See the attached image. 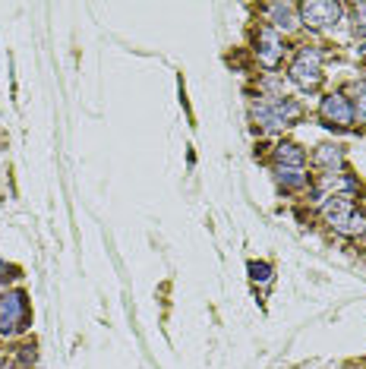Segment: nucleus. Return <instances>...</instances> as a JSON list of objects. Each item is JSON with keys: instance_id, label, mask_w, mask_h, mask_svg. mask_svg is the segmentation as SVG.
<instances>
[{"instance_id": "8", "label": "nucleus", "mask_w": 366, "mask_h": 369, "mask_svg": "<svg viewBox=\"0 0 366 369\" xmlns=\"http://www.w3.org/2000/svg\"><path fill=\"white\" fill-rule=\"evenodd\" d=\"M272 158H274V167H294V171H300L306 161V152L297 142H278Z\"/></svg>"}, {"instance_id": "12", "label": "nucleus", "mask_w": 366, "mask_h": 369, "mask_svg": "<svg viewBox=\"0 0 366 369\" xmlns=\"http://www.w3.org/2000/svg\"><path fill=\"white\" fill-rule=\"evenodd\" d=\"M351 108H354V120L366 123V79L354 86V101H351Z\"/></svg>"}, {"instance_id": "7", "label": "nucleus", "mask_w": 366, "mask_h": 369, "mask_svg": "<svg viewBox=\"0 0 366 369\" xmlns=\"http://www.w3.org/2000/svg\"><path fill=\"white\" fill-rule=\"evenodd\" d=\"M253 41H256V57H259V63H263L265 70H278L281 57H284V44H281L278 32H274L272 25H259L256 35H253Z\"/></svg>"}, {"instance_id": "11", "label": "nucleus", "mask_w": 366, "mask_h": 369, "mask_svg": "<svg viewBox=\"0 0 366 369\" xmlns=\"http://www.w3.org/2000/svg\"><path fill=\"white\" fill-rule=\"evenodd\" d=\"M274 177H278V183L284 186V190H300V186H306V174L294 171V167H274Z\"/></svg>"}, {"instance_id": "2", "label": "nucleus", "mask_w": 366, "mask_h": 369, "mask_svg": "<svg viewBox=\"0 0 366 369\" xmlns=\"http://www.w3.org/2000/svg\"><path fill=\"white\" fill-rule=\"evenodd\" d=\"M300 117H303V108L297 105L294 98H269L253 105V120L265 129H284L294 127Z\"/></svg>"}, {"instance_id": "17", "label": "nucleus", "mask_w": 366, "mask_h": 369, "mask_svg": "<svg viewBox=\"0 0 366 369\" xmlns=\"http://www.w3.org/2000/svg\"><path fill=\"white\" fill-rule=\"evenodd\" d=\"M6 369H10V366H6Z\"/></svg>"}, {"instance_id": "9", "label": "nucleus", "mask_w": 366, "mask_h": 369, "mask_svg": "<svg viewBox=\"0 0 366 369\" xmlns=\"http://www.w3.org/2000/svg\"><path fill=\"white\" fill-rule=\"evenodd\" d=\"M269 16H272L274 29L294 32L300 25V6H294V4H272L269 6Z\"/></svg>"}, {"instance_id": "3", "label": "nucleus", "mask_w": 366, "mask_h": 369, "mask_svg": "<svg viewBox=\"0 0 366 369\" xmlns=\"http://www.w3.org/2000/svg\"><path fill=\"white\" fill-rule=\"evenodd\" d=\"M287 76H291V82L294 86H300L303 92L319 89L322 86V51L319 48H300Z\"/></svg>"}, {"instance_id": "16", "label": "nucleus", "mask_w": 366, "mask_h": 369, "mask_svg": "<svg viewBox=\"0 0 366 369\" xmlns=\"http://www.w3.org/2000/svg\"><path fill=\"white\" fill-rule=\"evenodd\" d=\"M357 51H360V57H363V60H366V38H363V41H360V48H357Z\"/></svg>"}, {"instance_id": "14", "label": "nucleus", "mask_w": 366, "mask_h": 369, "mask_svg": "<svg viewBox=\"0 0 366 369\" xmlns=\"http://www.w3.org/2000/svg\"><path fill=\"white\" fill-rule=\"evenodd\" d=\"M250 271H253V281H269L272 278V265H259V262H250Z\"/></svg>"}, {"instance_id": "10", "label": "nucleus", "mask_w": 366, "mask_h": 369, "mask_svg": "<svg viewBox=\"0 0 366 369\" xmlns=\"http://www.w3.org/2000/svg\"><path fill=\"white\" fill-rule=\"evenodd\" d=\"M313 161H316L319 167H325V171H335V167H341V161H344V148L341 145H335V142H322V145L313 152Z\"/></svg>"}, {"instance_id": "15", "label": "nucleus", "mask_w": 366, "mask_h": 369, "mask_svg": "<svg viewBox=\"0 0 366 369\" xmlns=\"http://www.w3.org/2000/svg\"><path fill=\"white\" fill-rule=\"evenodd\" d=\"M10 271H13V268H6V265H4V262H0V281H10V278H13V275H10Z\"/></svg>"}, {"instance_id": "5", "label": "nucleus", "mask_w": 366, "mask_h": 369, "mask_svg": "<svg viewBox=\"0 0 366 369\" xmlns=\"http://www.w3.org/2000/svg\"><path fill=\"white\" fill-rule=\"evenodd\" d=\"M344 6L338 0H310V4L300 6V22L310 25V29H332V25L341 19Z\"/></svg>"}, {"instance_id": "6", "label": "nucleus", "mask_w": 366, "mask_h": 369, "mask_svg": "<svg viewBox=\"0 0 366 369\" xmlns=\"http://www.w3.org/2000/svg\"><path fill=\"white\" fill-rule=\"evenodd\" d=\"M319 120L332 129H351L354 123V108L344 95H325L322 105H319Z\"/></svg>"}, {"instance_id": "13", "label": "nucleus", "mask_w": 366, "mask_h": 369, "mask_svg": "<svg viewBox=\"0 0 366 369\" xmlns=\"http://www.w3.org/2000/svg\"><path fill=\"white\" fill-rule=\"evenodd\" d=\"M351 32L357 38H366V4H357L354 13H351Z\"/></svg>"}, {"instance_id": "4", "label": "nucleus", "mask_w": 366, "mask_h": 369, "mask_svg": "<svg viewBox=\"0 0 366 369\" xmlns=\"http://www.w3.org/2000/svg\"><path fill=\"white\" fill-rule=\"evenodd\" d=\"M29 325V300L23 290H6L0 294V332L19 335Z\"/></svg>"}, {"instance_id": "1", "label": "nucleus", "mask_w": 366, "mask_h": 369, "mask_svg": "<svg viewBox=\"0 0 366 369\" xmlns=\"http://www.w3.org/2000/svg\"><path fill=\"white\" fill-rule=\"evenodd\" d=\"M322 218L344 237H360L366 234V215H360L354 199L348 193H332L322 202Z\"/></svg>"}]
</instances>
